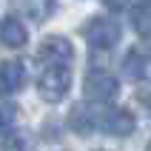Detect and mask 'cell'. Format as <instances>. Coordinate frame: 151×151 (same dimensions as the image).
Segmentation results:
<instances>
[{
    "label": "cell",
    "mask_w": 151,
    "mask_h": 151,
    "mask_svg": "<svg viewBox=\"0 0 151 151\" xmlns=\"http://www.w3.org/2000/svg\"><path fill=\"white\" fill-rule=\"evenodd\" d=\"M83 34H86V40H88L91 49L109 51V49H114V46L120 43L123 29H120V23L111 20V17H91V20L86 23Z\"/></svg>",
    "instance_id": "obj_1"
},
{
    "label": "cell",
    "mask_w": 151,
    "mask_h": 151,
    "mask_svg": "<svg viewBox=\"0 0 151 151\" xmlns=\"http://www.w3.org/2000/svg\"><path fill=\"white\" fill-rule=\"evenodd\" d=\"M71 88V71L68 66H49L37 80V91L46 103H60Z\"/></svg>",
    "instance_id": "obj_2"
},
{
    "label": "cell",
    "mask_w": 151,
    "mask_h": 151,
    "mask_svg": "<svg viewBox=\"0 0 151 151\" xmlns=\"http://www.w3.org/2000/svg\"><path fill=\"white\" fill-rule=\"evenodd\" d=\"M83 94L88 103H114L120 94V83L117 77L109 74V71H88V77H86L83 83Z\"/></svg>",
    "instance_id": "obj_3"
},
{
    "label": "cell",
    "mask_w": 151,
    "mask_h": 151,
    "mask_svg": "<svg viewBox=\"0 0 151 151\" xmlns=\"http://www.w3.org/2000/svg\"><path fill=\"white\" fill-rule=\"evenodd\" d=\"M74 57V46L68 37L63 34H51L46 40L40 43V49H37V60L43 63H49V66H68Z\"/></svg>",
    "instance_id": "obj_4"
},
{
    "label": "cell",
    "mask_w": 151,
    "mask_h": 151,
    "mask_svg": "<svg viewBox=\"0 0 151 151\" xmlns=\"http://www.w3.org/2000/svg\"><path fill=\"white\" fill-rule=\"evenodd\" d=\"M123 74L134 83H151V49L134 46L123 60Z\"/></svg>",
    "instance_id": "obj_5"
},
{
    "label": "cell",
    "mask_w": 151,
    "mask_h": 151,
    "mask_svg": "<svg viewBox=\"0 0 151 151\" xmlns=\"http://www.w3.org/2000/svg\"><path fill=\"white\" fill-rule=\"evenodd\" d=\"M26 68L20 60H3L0 63V97H12L23 88Z\"/></svg>",
    "instance_id": "obj_6"
},
{
    "label": "cell",
    "mask_w": 151,
    "mask_h": 151,
    "mask_svg": "<svg viewBox=\"0 0 151 151\" xmlns=\"http://www.w3.org/2000/svg\"><path fill=\"white\" fill-rule=\"evenodd\" d=\"M100 128L106 134H111V137H128L137 128V120H134V114L128 109H114L100 120Z\"/></svg>",
    "instance_id": "obj_7"
},
{
    "label": "cell",
    "mask_w": 151,
    "mask_h": 151,
    "mask_svg": "<svg viewBox=\"0 0 151 151\" xmlns=\"http://www.w3.org/2000/svg\"><path fill=\"white\" fill-rule=\"evenodd\" d=\"M0 43L6 49H23L29 43V29L23 26V20L14 14H9L0 20Z\"/></svg>",
    "instance_id": "obj_8"
},
{
    "label": "cell",
    "mask_w": 151,
    "mask_h": 151,
    "mask_svg": "<svg viewBox=\"0 0 151 151\" xmlns=\"http://www.w3.org/2000/svg\"><path fill=\"white\" fill-rule=\"evenodd\" d=\"M20 12H23L26 17H32V20H46V17L54 12V6H57V0H12Z\"/></svg>",
    "instance_id": "obj_9"
},
{
    "label": "cell",
    "mask_w": 151,
    "mask_h": 151,
    "mask_svg": "<svg viewBox=\"0 0 151 151\" xmlns=\"http://www.w3.org/2000/svg\"><path fill=\"white\" fill-rule=\"evenodd\" d=\"M131 26L140 37H151V3H137L131 9Z\"/></svg>",
    "instance_id": "obj_10"
},
{
    "label": "cell",
    "mask_w": 151,
    "mask_h": 151,
    "mask_svg": "<svg viewBox=\"0 0 151 151\" xmlns=\"http://www.w3.org/2000/svg\"><path fill=\"white\" fill-rule=\"evenodd\" d=\"M17 126V106L14 103H0V137L12 134Z\"/></svg>",
    "instance_id": "obj_11"
},
{
    "label": "cell",
    "mask_w": 151,
    "mask_h": 151,
    "mask_svg": "<svg viewBox=\"0 0 151 151\" xmlns=\"http://www.w3.org/2000/svg\"><path fill=\"white\" fill-rule=\"evenodd\" d=\"M71 128H74L77 134H88L91 131V117L86 114V109H71Z\"/></svg>",
    "instance_id": "obj_12"
},
{
    "label": "cell",
    "mask_w": 151,
    "mask_h": 151,
    "mask_svg": "<svg viewBox=\"0 0 151 151\" xmlns=\"http://www.w3.org/2000/svg\"><path fill=\"white\" fill-rule=\"evenodd\" d=\"M103 3H106V6H109L111 12H123V9H126L128 3H131V0H103Z\"/></svg>",
    "instance_id": "obj_13"
},
{
    "label": "cell",
    "mask_w": 151,
    "mask_h": 151,
    "mask_svg": "<svg viewBox=\"0 0 151 151\" xmlns=\"http://www.w3.org/2000/svg\"><path fill=\"white\" fill-rule=\"evenodd\" d=\"M145 109H148V114H151V94H148V100H145Z\"/></svg>",
    "instance_id": "obj_14"
},
{
    "label": "cell",
    "mask_w": 151,
    "mask_h": 151,
    "mask_svg": "<svg viewBox=\"0 0 151 151\" xmlns=\"http://www.w3.org/2000/svg\"><path fill=\"white\" fill-rule=\"evenodd\" d=\"M145 151H151V140H148V148H145Z\"/></svg>",
    "instance_id": "obj_15"
}]
</instances>
